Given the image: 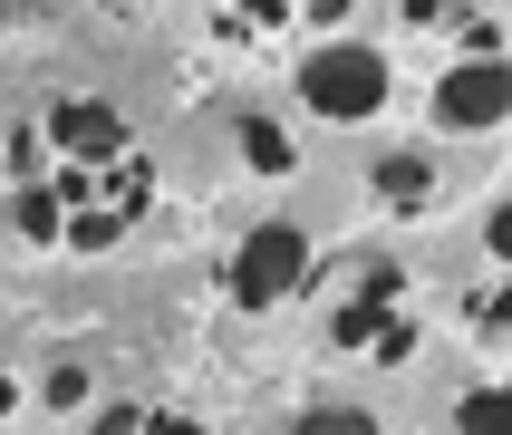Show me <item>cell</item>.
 Returning <instances> with one entry per match:
<instances>
[{"mask_svg":"<svg viewBox=\"0 0 512 435\" xmlns=\"http://www.w3.org/2000/svg\"><path fill=\"white\" fill-rule=\"evenodd\" d=\"M155 174L107 97H39L10 126V184H0V232L20 252H116L145 223Z\"/></svg>","mask_w":512,"mask_h":435,"instance_id":"1","label":"cell"},{"mask_svg":"<svg viewBox=\"0 0 512 435\" xmlns=\"http://www.w3.org/2000/svg\"><path fill=\"white\" fill-rule=\"evenodd\" d=\"M310 281H329V348L339 358H368V368H397L406 348H416V319H406V261L397 252H339L329 271H310Z\"/></svg>","mask_w":512,"mask_h":435,"instance_id":"2","label":"cell"},{"mask_svg":"<svg viewBox=\"0 0 512 435\" xmlns=\"http://www.w3.org/2000/svg\"><path fill=\"white\" fill-rule=\"evenodd\" d=\"M290 87H300V107H310L319 126H377L387 97H397V58L368 49V39H319Z\"/></svg>","mask_w":512,"mask_h":435,"instance_id":"3","label":"cell"},{"mask_svg":"<svg viewBox=\"0 0 512 435\" xmlns=\"http://www.w3.org/2000/svg\"><path fill=\"white\" fill-rule=\"evenodd\" d=\"M310 271H319L310 232L290 223V213H271V223H252L242 242H232V261H223V300H232L242 319H271V310H290V300L310 290Z\"/></svg>","mask_w":512,"mask_h":435,"instance_id":"4","label":"cell"},{"mask_svg":"<svg viewBox=\"0 0 512 435\" xmlns=\"http://www.w3.org/2000/svg\"><path fill=\"white\" fill-rule=\"evenodd\" d=\"M503 116H512V78H503V49L484 39L474 58H455V68L435 78V126H445V136H493Z\"/></svg>","mask_w":512,"mask_h":435,"instance_id":"5","label":"cell"},{"mask_svg":"<svg viewBox=\"0 0 512 435\" xmlns=\"http://www.w3.org/2000/svg\"><path fill=\"white\" fill-rule=\"evenodd\" d=\"M87 435H213V426L194 406H165V397H116V406H97Z\"/></svg>","mask_w":512,"mask_h":435,"instance_id":"6","label":"cell"},{"mask_svg":"<svg viewBox=\"0 0 512 435\" xmlns=\"http://www.w3.org/2000/svg\"><path fill=\"white\" fill-rule=\"evenodd\" d=\"M232 29H271V20H300V10H348V0H213Z\"/></svg>","mask_w":512,"mask_h":435,"instance_id":"7","label":"cell"},{"mask_svg":"<svg viewBox=\"0 0 512 435\" xmlns=\"http://www.w3.org/2000/svg\"><path fill=\"white\" fill-rule=\"evenodd\" d=\"M242 155H252V174H290L300 155H290V136L271 126V116H242Z\"/></svg>","mask_w":512,"mask_h":435,"instance_id":"8","label":"cell"},{"mask_svg":"<svg viewBox=\"0 0 512 435\" xmlns=\"http://www.w3.org/2000/svg\"><path fill=\"white\" fill-rule=\"evenodd\" d=\"M290 435H377V416H368V406H300Z\"/></svg>","mask_w":512,"mask_h":435,"instance_id":"9","label":"cell"},{"mask_svg":"<svg viewBox=\"0 0 512 435\" xmlns=\"http://www.w3.org/2000/svg\"><path fill=\"white\" fill-rule=\"evenodd\" d=\"M455 426H464V435H512V406H503V387H474V397L455 406Z\"/></svg>","mask_w":512,"mask_h":435,"instance_id":"10","label":"cell"},{"mask_svg":"<svg viewBox=\"0 0 512 435\" xmlns=\"http://www.w3.org/2000/svg\"><path fill=\"white\" fill-rule=\"evenodd\" d=\"M377 194L387 203H426V155H387V165H377Z\"/></svg>","mask_w":512,"mask_h":435,"instance_id":"11","label":"cell"},{"mask_svg":"<svg viewBox=\"0 0 512 435\" xmlns=\"http://www.w3.org/2000/svg\"><path fill=\"white\" fill-rule=\"evenodd\" d=\"M10 416H20V377L0 368V435H10Z\"/></svg>","mask_w":512,"mask_h":435,"instance_id":"12","label":"cell"},{"mask_svg":"<svg viewBox=\"0 0 512 435\" xmlns=\"http://www.w3.org/2000/svg\"><path fill=\"white\" fill-rule=\"evenodd\" d=\"M107 10H116V20H136V10H145V0H107Z\"/></svg>","mask_w":512,"mask_h":435,"instance_id":"13","label":"cell"}]
</instances>
